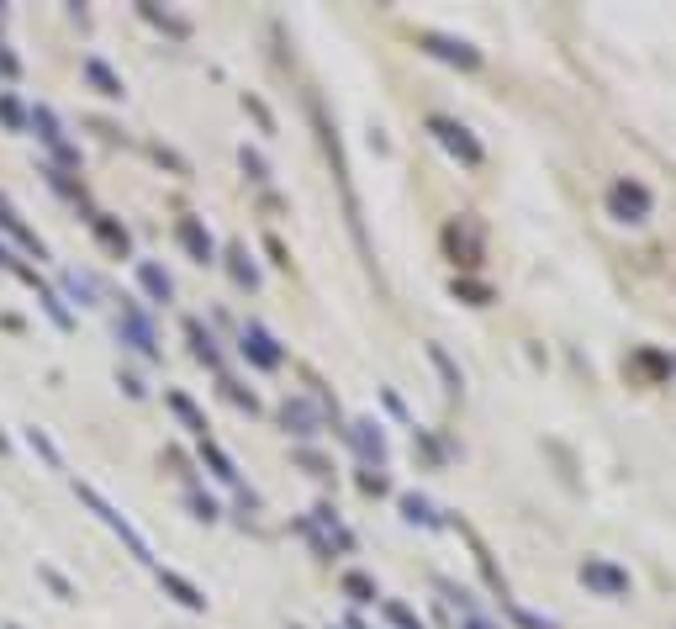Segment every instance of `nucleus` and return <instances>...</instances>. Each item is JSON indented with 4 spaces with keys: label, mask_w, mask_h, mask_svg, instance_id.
Returning <instances> with one entry per match:
<instances>
[{
    "label": "nucleus",
    "mask_w": 676,
    "mask_h": 629,
    "mask_svg": "<svg viewBox=\"0 0 676 629\" xmlns=\"http://www.w3.org/2000/svg\"><path fill=\"white\" fill-rule=\"evenodd\" d=\"M74 492H80V503H90V508L101 513V524H106V529H117V534H122V540H127V550H133L138 561H154V550H148V540H143V534H138L133 524H127V513H117V508H111L106 497H101L96 487H90V481H80Z\"/></svg>",
    "instance_id": "obj_1"
},
{
    "label": "nucleus",
    "mask_w": 676,
    "mask_h": 629,
    "mask_svg": "<svg viewBox=\"0 0 676 629\" xmlns=\"http://www.w3.org/2000/svg\"><path fill=\"white\" fill-rule=\"evenodd\" d=\"M608 212H613L618 222H645V217L655 212L650 185H640V180H613V185H608Z\"/></svg>",
    "instance_id": "obj_2"
},
{
    "label": "nucleus",
    "mask_w": 676,
    "mask_h": 629,
    "mask_svg": "<svg viewBox=\"0 0 676 629\" xmlns=\"http://www.w3.org/2000/svg\"><path fill=\"white\" fill-rule=\"evenodd\" d=\"M27 127H37V138H43V143L53 148V159H59L53 170H74V164H80V154L69 148L59 117H53V106H32V111H27Z\"/></svg>",
    "instance_id": "obj_3"
},
{
    "label": "nucleus",
    "mask_w": 676,
    "mask_h": 629,
    "mask_svg": "<svg viewBox=\"0 0 676 629\" xmlns=\"http://www.w3.org/2000/svg\"><path fill=\"white\" fill-rule=\"evenodd\" d=\"M444 244H449V254H455V265L476 270L481 265V222L476 217H455L444 228Z\"/></svg>",
    "instance_id": "obj_4"
},
{
    "label": "nucleus",
    "mask_w": 676,
    "mask_h": 629,
    "mask_svg": "<svg viewBox=\"0 0 676 629\" xmlns=\"http://www.w3.org/2000/svg\"><path fill=\"white\" fill-rule=\"evenodd\" d=\"M122 339L133 344L138 355H148V360L159 355V333H154V323H148V312L133 302V296H127V302H122Z\"/></svg>",
    "instance_id": "obj_5"
},
{
    "label": "nucleus",
    "mask_w": 676,
    "mask_h": 629,
    "mask_svg": "<svg viewBox=\"0 0 676 629\" xmlns=\"http://www.w3.org/2000/svg\"><path fill=\"white\" fill-rule=\"evenodd\" d=\"M428 133H434V138L449 148V154L465 159V164H481V159H486L481 143L471 138V127H460V122H449V117H434V122H428Z\"/></svg>",
    "instance_id": "obj_6"
},
{
    "label": "nucleus",
    "mask_w": 676,
    "mask_h": 629,
    "mask_svg": "<svg viewBox=\"0 0 676 629\" xmlns=\"http://www.w3.org/2000/svg\"><path fill=\"white\" fill-rule=\"evenodd\" d=\"M418 43H423V53H434V59H444V64H460V69H481V53H476L471 43H460V37H444V32H423Z\"/></svg>",
    "instance_id": "obj_7"
},
{
    "label": "nucleus",
    "mask_w": 676,
    "mask_h": 629,
    "mask_svg": "<svg viewBox=\"0 0 676 629\" xmlns=\"http://www.w3.org/2000/svg\"><path fill=\"white\" fill-rule=\"evenodd\" d=\"M581 582L597 587L603 598H624V592H629V571H618L613 561H597V555H587V561H581Z\"/></svg>",
    "instance_id": "obj_8"
},
{
    "label": "nucleus",
    "mask_w": 676,
    "mask_h": 629,
    "mask_svg": "<svg viewBox=\"0 0 676 629\" xmlns=\"http://www.w3.org/2000/svg\"><path fill=\"white\" fill-rule=\"evenodd\" d=\"M243 355H249L259 370H280V360H286V349H280V344H275V339H270V333L259 328V323H249V328H243Z\"/></svg>",
    "instance_id": "obj_9"
},
{
    "label": "nucleus",
    "mask_w": 676,
    "mask_h": 629,
    "mask_svg": "<svg viewBox=\"0 0 676 629\" xmlns=\"http://www.w3.org/2000/svg\"><path fill=\"white\" fill-rule=\"evenodd\" d=\"M180 244H185V254L196 259V265H217V244H212V233L201 228V217H180Z\"/></svg>",
    "instance_id": "obj_10"
},
{
    "label": "nucleus",
    "mask_w": 676,
    "mask_h": 629,
    "mask_svg": "<svg viewBox=\"0 0 676 629\" xmlns=\"http://www.w3.org/2000/svg\"><path fill=\"white\" fill-rule=\"evenodd\" d=\"M0 228H6L11 238H16V244H22L27 254H37V259H43L48 249H43V238H37L32 228H27V222H22V212H16L11 207V196H0Z\"/></svg>",
    "instance_id": "obj_11"
},
{
    "label": "nucleus",
    "mask_w": 676,
    "mask_h": 629,
    "mask_svg": "<svg viewBox=\"0 0 676 629\" xmlns=\"http://www.w3.org/2000/svg\"><path fill=\"white\" fill-rule=\"evenodd\" d=\"M85 80L96 85L101 96H111V101H122V96H127V90H122V74L111 69L106 59H96V53H90V59H85Z\"/></svg>",
    "instance_id": "obj_12"
},
{
    "label": "nucleus",
    "mask_w": 676,
    "mask_h": 629,
    "mask_svg": "<svg viewBox=\"0 0 676 629\" xmlns=\"http://www.w3.org/2000/svg\"><path fill=\"white\" fill-rule=\"evenodd\" d=\"M349 439L360 444V455H365V460H386V434H381V423L360 418V423L349 429Z\"/></svg>",
    "instance_id": "obj_13"
},
{
    "label": "nucleus",
    "mask_w": 676,
    "mask_h": 629,
    "mask_svg": "<svg viewBox=\"0 0 676 629\" xmlns=\"http://www.w3.org/2000/svg\"><path fill=\"white\" fill-rule=\"evenodd\" d=\"M159 587H164V592H175V603H185V608H196V614H201V608H206V592H201L196 582H185V577H180V571H159Z\"/></svg>",
    "instance_id": "obj_14"
},
{
    "label": "nucleus",
    "mask_w": 676,
    "mask_h": 629,
    "mask_svg": "<svg viewBox=\"0 0 676 629\" xmlns=\"http://www.w3.org/2000/svg\"><path fill=\"white\" fill-rule=\"evenodd\" d=\"M138 281H143V291L154 296V302H169V296H175V286H169V275L154 265V259H138Z\"/></svg>",
    "instance_id": "obj_15"
},
{
    "label": "nucleus",
    "mask_w": 676,
    "mask_h": 629,
    "mask_svg": "<svg viewBox=\"0 0 676 629\" xmlns=\"http://www.w3.org/2000/svg\"><path fill=\"white\" fill-rule=\"evenodd\" d=\"M185 333H191V344H196V360H206V365H222V349H217V339H212V333H206L196 318L185 323Z\"/></svg>",
    "instance_id": "obj_16"
},
{
    "label": "nucleus",
    "mask_w": 676,
    "mask_h": 629,
    "mask_svg": "<svg viewBox=\"0 0 676 629\" xmlns=\"http://www.w3.org/2000/svg\"><path fill=\"white\" fill-rule=\"evenodd\" d=\"M280 418H286V429H296V434H317V413L307 402H286V407H280Z\"/></svg>",
    "instance_id": "obj_17"
},
{
    "label": "nucleus",
    "mask_w": 676,
    "mask_h": 629,
    "mask_svg": "<svg viewBox=\"0 0 676 629\" xmlns=\"http://www.w3.org/2000/svg\"><path fill=\"white\" fill-rule=\"evenodd\" d=\"M169 407H175V413L185 418V429H191V434H201V439H206V418H201V407H196L191 397H185V392H169Z\"/></svg>",
    "instance_id": "obj_18"
},
{
    "label": "nucleus",
    "mask_w": 676,
    "mask_h": 629,
    "mask_svg": "<svg viewBox=\"0 0 676 629\" xmlns=\"http://www.w3.org/2000/svg\"><path fill=\"white\" fill-rule=\"evenodd\" d=\"M402 513H407V524H428V529L439 524L434 503H428V497H418V492H407V497H402Z\"/></svg>",
    "instance_id": "obj_19"
},
{
    "label": "nucleus",
    "mask_w": 676,
    "mask_h": 629,
    "mask_svg": "<svg viewBox=\"0 0 676 629\" xmlns=\"http://www.w3.org/2000/svg\"><path fill=\"white\" fill-rule=\"evenodd\" d=\"M201 455H206V466H212L222 481H238V466H233V460L217 450V439H201Z\"/></svg>",
    "instance_id": "obj_20"
},
{
    "label": "nucleus",
    "mask_w": 676,
    "mask_h": 629,
    "mask_svg": "<svg viewBox=\"0 0 676 629\" xmlns=\"http://www.w3.org/2000/svg\"><path fill=\"white\" fill-rule=\"evenodd\" d=\"M228 259H233V281L254 291V286H259V270L249 265V254H243V244H233V249H228Z\"/></svg>",
    "instance_id": "obj_21"
},
{
    "label": "nucleus",
    "mask_w": 676,
    "mask_h": 629,
    "mask_svg": "<svg viewBox=\"0 0 676 629\" xmlns=\"http://www.w3.org/2000/svg\"><path fill=\"white\" fill-rule=\"evenodd\" d=\"M0 122H6L11 133H22V127H27V111H22V101H16L11 90H0Z\"/></svg>",
    "instance_id": "obj_22"
},
{
    "label": "nucleus",
    "mask_w": 676,
    "mask_h": 629,
    "mask_svg": "<svg viewBox=\"0 0 676 629\" xmlns=\"http://www.w3.org/2000/svg\"><path fill=\"white\" fill-rule=\"evenodd\" d=\"M27 444H32V450H37V455H43V460H48V466H53V471H64V455H59V450H53V439H48L43 429H27Z\"/></svg>",
    "instance_id": "obj_23"
},
{
    "label": "nucleus",
    "mask_w": 676,
    "mask_h": 629,
    "mask_svg": "<svg viewBox=\"0 0 676 629\" xmlns=\"http://www.w3.org/2000/svg\"><path fill=\"white\" fill-rule=\"evenodd\" d=\"M96 233H101V244H106V249L127 254V228H117V222H111V217H96Z\"/></svg>",
    "instance_id": "obj_24"
},
{
    "label": "nucleus",
    "mask_w": 676,
    "mask_h": 629,
    "mask_svg": "<svg viewBox=\"0 0 676 629\" xmlns=\"http://www.w3.org/2000/svg\"><path fill=\"white\" fill-rule=\"evenodd\" d=\"M344 592H349L354 603H375V582L365 577V571H349V577H344Z\"/></svg>",
    "instance_id": "obj_25"
},
{
    "label": "nucleus",
    "mask_w": 676,
    "mask_h": 629,
    "mask_svg": "<svg viewBox=\"0 0 676 629\" xmlns=\"http://www.w3.org/2000/svg\"><path fill=\"white\" fill-rule=\"evenodd\" d=\"M386 619H391V624H397V629H423V619H418V614H412V608H407V603H397V598H386Z\"/></svg>",
    "instance_id": "obj_26"
},
{
    "label": "nucleus",
    "mask_w": 676,
    "mask_h": 629,
    "mask_svg": "<svg viewBox=\"0 0 676 629\" xmlns=\"http://www.w3.org/2000/svg\"><path fill=\"white\" fill-rule=\"evenodd\" d=\"M428 360H434V365L444 370V381H449V392H460V370H455V360H449V355H444V349H439V344H428Z\"/></svg>",
    "instance_id": "obj_27"
},
{
    "label": "nucleus",
    "mask_w": 676,
    "mask_h": 629,
    "mask_svg": "<svg viewBox=\"0 0 676 629\" xmlns=\"http://www.w3.org/2000/svg\"><path fill=\"white\" fill-rule=\"evenodd\" d=\"M238 159H243V170H249V180H259V185H265V180H270V164H265V159H259V154H254V148H249V143H243V154H238Z\"/></svg>",
    "instance_id": "obj_28"
},
{
    "label": "nucleus",
    "mask_w": 676,
    "mask_h": 629,
    "mask_svg": "<svg viewBox=\"0 0 676 629\" xmlns=\"http://www.w3.org/2000/svg\"><path fill=\"white\" fill-rule=\"evenodd\" d=\"M37 577H43L53 592H59V598H74V587H69V582H64V577H59V571H53V566H37Z\"/></svg>",
    "instance_id": "obj_29"
},
{
    "label": "nucleus",
    "mask_w": 676,
    "mask_h": 629,
    "mask_svg": "<svg viewBox=\"0 0 676 629\" xmlns=\"http://www.w3.org/2000/svg\"><path fill=\"white\" fill-rule=\"evenodd\" d=\"M243 106H249L254 117H259V127H265V133H275V117H270V106H265V101H259V96H243Z\"/></svg>",
    "instance_id": "obj_30"
},
{
    "label": "nucleus",
    "mask_w": 676,
    "mask_h": 629,
    "mask_svg": "<svg viewBox=\"0 0 676 629\" xmlns=\"http://www.w3.org/2000/svg\"><path fill=\"white\" fill-rule=\"evenodd\" d=\"M16 74H22V59H16V53L0 43V80H16Z\"/></svg>",
    "instance_id": "obj_31"
},
{
    "label": "nucleus",
    "mask_w": 676,
    "mask_h": 629,
    "mask_svg": "<svg viewBox=\"0 0 676 629\" xmlns=\"http://www.w3.org/2000/svg\"><path fill=\"white\" fill-rule=\"evenodd\" d=\"M455 296H471V302H486L492 291H486V286H471V281H455Z\"/></svg>",
    "instance_id": "obj_32"
},
{
    "label": "nucleus",
    "mask_w": 676,
    "mask_h": 629,
    "mask_svg": "<svg viewBox=\"0 0 676 629\" xmlns=\"http://www.w3.org/2000/svg\"><path fill=\"white\" fill-rule=\"evenodd\" d=\"M191 508H196V518H206V524L217 518V503H212V497H191Z\"/></svg>",
    "instance_id": "obj_33"
},
{
    "label": "nucleus",
    "mask_w": 676,
    "mask_h": 629,
    "mask_svg": "<svg viewBox=\"0 0 676 629\" xmlns=\"http://www.w3.org/2000/svg\"><path fill=\"white\" fill-rule=\"evenodd\" d=\"M360 487H365V492H386V476H370V471H365V476H360Z\"/></svg>",
    "instance_id": "obj_34"
},
{
    "label": "nucleus",
    "mask_w": 676,
    "mask_h": 629,
    "mask_svg": "<svg viewBox=\"0 0 676 629\" xmlns=\"http://www.w3.org/2000/svg\"><path fill=\"white\" fill-rule=\"evenodd\" d=\"M465 629H492V624H486L481 614H465Z\"/></svg>",
    "instance_id": "obj_35"
},
{
    "label": "nucleus",
    "mask_w": 676,
    "mask_h": 629,
    "mask_svg": "<svg viewBox=\"0 0 676 629\" xmlns=\"http://www.w3.org/2000/svg\"><path fill=\"white\" fill-rule=\"evenodd\" d=\"M0 265H6V270H16V254H11L6 244H0Z\"/></svg>",
    "instance_id": "obj_36"
},
{
    "label": "nucleus",
    "mask_w": 676,
    "mask_h": 629,
    "mask_svg": "<svg viewBox=\"0 0 676 629\" xmlns=\"http://www.w3.org/2000/svg\"><path fill=\"white\" fill-rule=\"evenodd\" d=\"M6 629H22V624H6Z\"/></svg>",
    "instance_id": "obj_37"
},
{
    "label": "nucleus",
    "mask_w": 676,
    "mask_h": 629,
    "mask_svg": "<svg viewBox=\"0 0 676 629\" xmlns=\"http://www.w3.org/2000/svg\"><path fill=\"white\" fill-rule=\"evenodd\" d=\"M671 365H676V360H671Z\"/></svg>",
    "instance_id": "obj_38"
}]
</instances>
